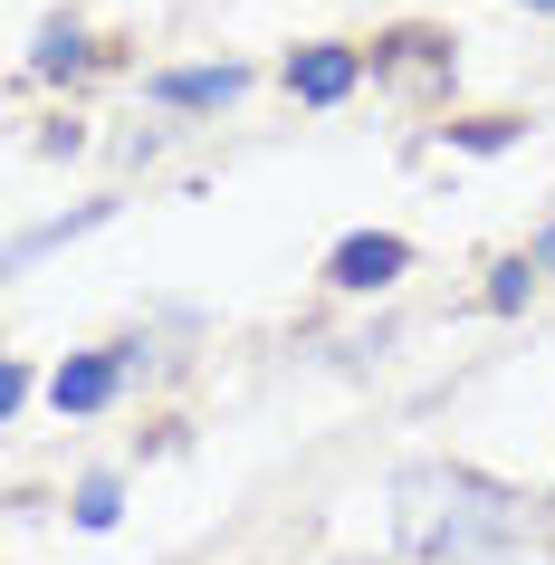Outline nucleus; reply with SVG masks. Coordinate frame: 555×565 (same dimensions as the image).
<instances>
[{
	"mask_svg": "<svg viewBox=\"0 0 555 565\" xmlns=\"http://www.w3.org/2000/svg\"><path fill=\"white\" fill-rule=\"evenodd\" d=\"M106 211H116V202H87V211H67V221H49V231H20V239H10V268H30V259H49V249H67V239H87Z\"/></svg>",
	"mask_w": 555,
	"mask_h": 565,
	"instance_id": "nucleus-6",
	"label": "nucleus"
},
{
	"mask_svg": "<svg viewBox=\"0 0 555 565\" xmlns=\"http://www.w3.org/2000/svg\"><path fill=\"white\" fill-rule=\"evenodd\" d=\"M536 278H546L536 259H508V268L489 278V307H526V298H536Z\"/></svg>",
	"mask_w": 555,
	"mask_h": 565,
	"instance_id": "nucleus-8",
	"label": "nucleus"
},
{
	"mask_svg": "<svg viewBox=\"0 0 555 565\" xmlns=\"http://www.w3.org/2000/svg\"><path fill=\"white\" fill-rule=\"evenodd\" d=\"M526 259H536V268H555V231H546V239H536V249H526Z\"/></svg>",
	"mask_w": 555,
	"mask_h": 565,
	"instance_id": "nucleus-11",
	"label": "nucleus"
},
{
	"mask_svg": "<svg viewBox=\"0 0 555 565\" xmlns=\"http://www.w3.org/2000/svg\"><path fill=\"white\" fill-rule=\"evenodd\" d=\"M354 77H364V58H354V49H297V58H288V87L307 96V106H345Z\"/></svg>",
	"mask_w": 555,
	"mask_h": 565,
	"instance_id": "nucleus-4",
	"label": "nucleus"
},
{
	"mask_svg": "<svg viewBox=\"0 0 555 565\" xmlns=\"http://www.w3.org/2000/svg\"><path fill=\"white\" fill-rule=\"evenodd\" d=\"M403 268H412V249H403L393 231H354V239H335L325 278H335V288H393Z\"/></svg>",
	"mask_w": 555,
	"mask_h": 565,
	"instance_id": "nucleus-3",
	"label": "nucleus"
},
{
	"mask_svg": "<svg viewBox=\"0 0 555 565\" xmlns=\"http://www.w3.org/2000/svg\"><path fill=\"white\" fill-rule=\"evenodd\" d=\"M125 374H135V345H106V355H77V364H58V384H49V403L58 413H106L125 393Z\"/></svg>",
	"mask_w": 555,
	"mask_h": 565,
	"instance_id": "nucleus-2",
	"label": "nucleus"
},
{
	"mask_svg": "<svg viewBox=\"0 0 555 565\" xmlns=\"http://www.w3.org/2000/svg\"><path fill=\"white\" fill-rule=\"evenodd\" d=\"M116 508H125L116 479H87V489H77V527H116Z\"/></svg>",
	"mask_w": 555,
	"mask_h": 565,
	"instance_id": "nucleus-9",
	"label": "nucleus"
},
{
	"mask_svg": "<svg viewBox=\"0 0 555 565\" xmlns=\"http://www.w3.org/2000/svg\"><path fill=\"white\" fill-rule=\"evenodd\" d=\"M20 403H30V364H0V422H20Z\"/></svg>",
	"mask_w": 555,
	"mask_h": 565,
	"instance_id": "nucleus-10",
	"label": "nucleus"
},
{
	"mask_svg": "<svg viewBox=\"0 0 555 565\" xmlns=\"http://www.w3.org/2000/svg\"><path fill=\"white\" fill-rule=\"evenodd\" d=\"M239 87H249V67H163L153 106H231Z\"/></svg>",
	"mask_w": 555,
	"mask_h": 565,
	"instance_id": "nucleus-5",
	"label": "nucleus"
},
{
	"mask_svg": "<svg viewBox=\"0 0 555 565\" xmlns=\"http://www.w3.org/2000/svg\"><path fill=\"white\" fill-rule=\"evenodd\" d=\"M526 10H555V0H526Z\"/></svg>",
	"mask_w": 555,
	"mask_h": 565,
	"instance_id": "nucleus-12",
	"label": "nucleus"
},
{
	"mask_svg": "<svg viewBox=\"0 0 555 565\" xmlns=\"http://www.w3.org/2000/svg\"><path fill=\"white\" fill-rule=\"evenodd\" d=\"M87 58H96V49H87V30H77V20H49V30H39V49H30L39 77H77Z\"/></svg>",
	"mask_w": 555,
	"mask_h": 565,
	"instance_id": "nucleus-7",
	"label": "nucleus"
},
{
	"mask_svg": "<svg viewBox=\"0 0 555 565\" xmlns=\"http://www.w3.org/2000/svg\"><path fill=\"white\" fill-rule=\"evenodd\" d=\"M517 527H526V499L498 489V479H479V470L421 460V470L393 479V546H403V556L469 565V556H489V546H508Z\"/></svg>",
	"mask_w": 555,
	"mask_h": 565,
	"instance_id": "nucleus-1",
	"label": "nucleus"
}]
</instances>
